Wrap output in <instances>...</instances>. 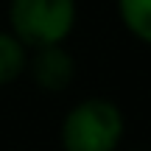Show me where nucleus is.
Listing matches in <instances>:
<instances>
[{"label": "nucleus", "mask_w": 151, "mask_h": 151, "mask_svg": "<svg viewBox=\"0 0 151 151\" xmlns=\"http://www.w3.org/2000/svg\"><path fill=\"white\" fill-rule=\"evenodd\" d=\"M126 132L123 112L109 98H84L67 109L59 129L65 151H118Z\"/></svg>", "instance_id": "1"}, {"label": "nucleus", "mask_w": 151, "mask_h": 151, "mask_svg": "<svg viewBox=\"0 0 151 151\" xmlns=\"http://www.w3.org/2000/svg\"><path fill=\"white\" fill-rule=\"evenodd\" d=\"M78 20L76 0H9V31L28 50L65 45Z\"/></svg>", "instance_id": "2"}, {"label": "nucleus", "mask_w": 151, "mask_h": 151, "mask_svg": "<svg viewBox=\"0 0 151 151\" xmlns=\"http://www.w3.org/2000/svg\"><path fill=\"white\" fill-rule=\"evenodd\" d=\"M28 73L45 92H62L76 78V62L65 45H45L28 50Z\"/></svg>", "instance_id": "3"}, {"label": "nucleus", "mask_w": 151, "mask_h": 151, "mask_svg": "<svg viewBox=\"0 0 151 151\" xmlns=\"http://www.w3.org/2000/svg\"><path fill=\"white\" fill-rule=\"evenodd\" d=\"M28 48L11 31H0V87H9L25 73Z\"/></svg>", "instance_id": "4"}, {"label": "nucleus", "mask_w": 151, "mask_h": 151, "mask_svg": "<svg viewBox=\"0 0 151 151\" xmlns=\"http://www.w3.org/2000/svg\"><path fill=\"white\" fill-rule=\"evenodd\" d=\"M115 6L123 28L151 48V0H115Z\"/></svg>", "instance_id": "5"}]
</instances>
